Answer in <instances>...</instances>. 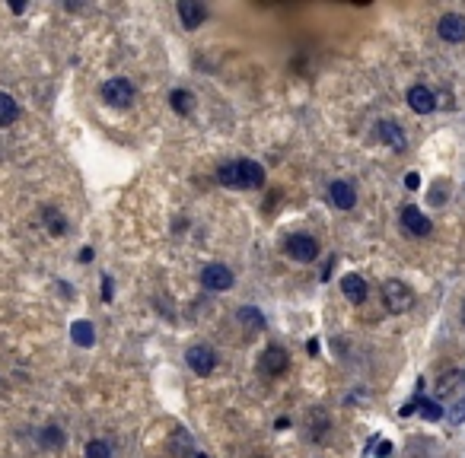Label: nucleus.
<instances>
[{"label":"nucleus","instance_id":"obj_1","mask_svg":"<svg viewBox=\"0 0 465 458\" xmlns=\"http://www.w3.org/2000/svg\"><path fill=\"white\" fill-rule=\"evenodd\" d=\"M265 169L255 159H232L224 163L217 169V182L224 188H239V191H249V188H265Z\"/></svg>","mask_w":465,"mask_h":458},{"label":"nucleus","instance_id":"obj_2","mask_svg":"<svg viewBox=\"0 0 465 458\" xmlns=\"http://www.w3.org/2000/svg\"><path fill=\"white\" fill-rule=\"evenodd\" d=\"M284 251H287V258L299 261V264H313L319 258V242L309 233H293L284 242Z\"/></svg>","mask_w":465,"mask_h":458},{"label":"nucleus","instance_id":"obj_3","mask_svg":"<svg viewBox=\"0 0 465 458\" xmlns=\"http://www.w3.org/2000/svg\"><path fill=\"white\" fill-rule=\"evenodd\" d=\"M382 302L389 306V312H408L415 306V290L405 284V280H386L382 284Z\"/></svg>","mask_w":465,"mask_h":458},{"label":"nucleus","instance_id":"obj_4","mask_svg":"<svg viewBox=\"0 0 465 458\" xmlns=\"http://www.w3.org/2000/svg\"><path fill=\"white\" fill-rule=\"evenodd\" d=\"M185 363L195 375H210L217 369V350L208 347V344H191L185 350Z\"/></svg>","mask_w":465,"mask_h":458},{"label":"nucleus","instance_id":"obj_5","mask_svg":"<svg viewBox=\"0 0 465 458\" xmlns=\"http://www.w3.org/2000/svg\"><path fill=\"white\" fill-rule=\"evenodd\" d=\"M102 99H106L112 109H125V105L134 102V86L128 83L125 76H112V80L102 83Z\"/></svg>","mask_w":465,"mask_h":458},{"label":"nucleus","instance_id":"obj_6","mask_svg":"<svg viewBox=\"0 0 465 458\" xmlns=\"http://www.w3.org/2000/svg\"><path fill=\"white\" fill-rule=\"evenodd\" d=\"M201 287L210 293H224L232 287V271L226 264H208L201 271Z\"/></svg>","mask_w":465,"mask_h":458},{"label":"nucleus","instance_id":"obj_7","mask_svg":"<svg viewBox=\"0 0 465 458\" xmlns=\"http://www.w3.org/2000/svg\"><path fill=\"white\" fill-rule=\"evenodd\" d=\"M437 35L449 45L465 42V17H459V13H443L440 23H437Z\"/></svg>","mask_w":465,"mask_h":458},{"label":"nucleus","instance_id":"obj_8","mask_svg":"<svg viewBox=\"0 0 465 458\" xmlns=\"http://www.w3.org/2000/svg\"><path fill=\"white\" fill-rule=\"evenodd\" d=\"M402 229L411 233V236H431L433 226H431V220L415 207V204H405V207H402Z\"/></svg>","mask_w":465,"mask_h":458},{"label":"nucleus","instance_id":"obj_9","mask_svg":"<svg viewBox=\"0 0 465 458\" xmlns=\"http://www.w3.org/2000/svg\"><path fill=\"white\" fill-rule=\"evenodd\" d=\"M408 109L417 112V115H431V112L437 109V96H433L424 83L411 86V90H408Z\"/></svg>","mask_w":465,"mask_h":458},{"label":"nucleus","instance_id":"obj_10","mask_svg":"<svg viewBox=\"0 0 465 458\" xmlns=\"http://www.w3.org/2000/svg\"><path fill=\"white\" fill-rule=\"evenodd\" d=\"M328 198H332V204L338 210H350L354 204H357V191H354V185L344 182V178H335V182L328 185Z\"/></svg>","mask_w":465,"mask_h":458},{"label":"nucleus","instance_id":"obj_11","mask_svg":"<svg viewBox=\"0 0 465 458\" xmlns=\"http://www.w3.org/2000/svg\"><path fill=\"white\" fill-rule=\"evenodd\" d=\"M287 366H290V357H287V350L277 347V344H271V347L261 353V373L265 375H281Z\"/></svg>","mask_w":465,"mask_h":458},{"label":"nucleus","instance_id":"obj_12","mask_svg":"<svg viewBox=\"0 0 465 458\" xmlns=\"http://www.w3.org/2000/svg\"><path fill=\"white\" fill-rule=\"evenodd\" d=\"M341 293H344L348 302L360 306V302H366V296H370V287H366V280L360 274H344L341 277Z\"/></svg>","mask_w":465,"mask_h":458},{"label":"nucleus","instance_id":"obj_13","mask_svg":"<svg viewBox=\"0 0 465 458\" xmlns=\"http://www.w3.org/2000/svg\"><path fill=\"white\" fill-rule=\"evenodd\" d=\"M376 137H379L386 147H392V150H405L408 147L405 131H402V125H395V121H379V125H376Z\"/></svg>","mask_w":465,"mask_h":458},{"label":"nucleus","instance_id":"obj_14","mask_svg":"<svg viewBox=\"0 0 465 458\" xmlns=\"http://www.w3.org/2000/svg\"><path fill=\"white\" fill-rule=\"evenodd\" d=\"M179 19H182L185 29H198L204 19H208V10L201 7V3H195V0H179Z\"/></svg>","mask_w":465,"mask_h":458},{"label":"nucleus","instance_id":"obj_15","mask_svg":"<svg viewBox=\"0 0 465 458\" xmlns=\"http://www.w3.org/2000/svg\"><path fill=\"white\" fill-rule=\"evenodd\" d=\"M17 118H19V102L10 92H0V127L17 125Z\"/></svg>","mask_w":465,"mask_h":458},{"label":"nucleus","instance_id":"obj_16","mask_svg":"<svg viewBox=\"0 0 465 458\" xmlns=\"http://www.w3.org/2000/svg\"><path fill=\"white\" fill-rule=\"evenodd\" d=\"M70 337H74L77 347H92V344H96V334H92V325L86 318H80V322L70 325Z\"/></svg>","mask_w":465,"mask_h":458},{"label":"nucleus","instance_id":"obj_17","mask_svg":"<svg viewBox=\"0 0 465 458\" xmlns=\"http://www.w3.org/2000/svg\"><path fill=\"white\" fill-rule=\"evenodd\" d=\"M169 105H172V112H179V115H191V109H195V96H191L188 90H172L169 92Z\"/></svg>","mask_w":465,"mask_h":458},{"label":"nucleus","instance_id":"obj_18","mask_svg":"<svg viewBox=\"0 0 465 458\" xmlns=\"http://www.w3.org/2000/svg\"><path fill=\"white\" fill-rule=\"evenodd\" d=\"M42 220H45V226L51 229V236H64L67 233V220L58 214V207H45L42 210Z\"/></svg>","mask_w":465,"mask_h":458},{"label":"nucleus","instance_id":"obj_19","mask_svg":"<svg viewBox=\"0 0 465 458\" xmlns=\"http://www.w3.org/2000/svg\"><path fill=\"white\" fill-rule=\"evenodd\" d=\"M242 322V325L246 328H255V331H261V328H265V315H261V312H258L255 306H242L239 309V315H236Z\"/></svg>","mask_w":465,"mask_h":458},{"label":"nucleus","instance_id":"obj_20","mask_svg":"<svg viewBox=\"0 0 465 458\" xmlns=\"http://www.w3.org/2000/svg\"><path fill=\"white\" fill-rule=\"evenodd\" d=\"M83 458H112V446L106 439H90L86 442Z\"/></svg>","mask_w":465,"mask_h":458},{"label":"nucleus","instance_id":"obj_21","mask_svg":"<svg viewBox=\"0 0 465 458\" xmlns=\"http://www.w3.org/2000/svg\"><path fill=\"white\" fill-rule=\"evenodd\" d=\"M417 408H421V417H424V420H440V417L446 414V410H443L437 401H427V398L417 401Z\"/></svg>","mask_w":465,"mask_h":458},{"label":"nucleus","instance_id":"obj_22","mask_svg":"<svg viewBox=\"0 0 465 458\" xmlns=\"http://www.w3.org/2000/svg\"><path fill=\"white\" fill-rule=\"evenodd\" d=\"M42 446L61 449V446H64V433H61L58 426H48V430H42Z\"/></svg>","mask_w":465,"mask_h":458},{"label":"nucleus","instance_id":"obj_23","mask_svg":"<svg viewBox=\"0 0 465 458\" xmlns=\"http://www.w3.org/2000/svg\"><path fill=\"white\" fill-rule=\"evenodd\" d=\"M459 379H462L459 373H449L446 379H440V385H437V392H440V395H449L453 388H456V382H459Z\"/></svg>","mask_w":465,"mask_h":458},{"label":"nucleus","instance_id":"obj_24","mask_svg":"<svg viewBox=\"0 0 465 458\" xmlns=\"http://www.w3.org/2000/svg\"><path fill=\"white\" fill-rule=\"evenodd\" d=\"M449 420H453V424H462L465 420V401H459V404H453V410H449Z\"/></svg>","mask_w":465,"mask_h":458},{"label":"nucleus","instance_id":"obj_25","mask_svg":"<svg viewBox=\"0 0 465 458\" xmlns=\"http://www.w3.org/2000/svg\"><path fill=\"white\" fill-rule=\"evenodd\" d=\"M405 185L411 188V191H415L417 185H421V175H417V172H408V175H405Z\"/></svg>","mask_w":465,"mask_h":458},{"label":"nucleus","instance_id":"obj_26","mask_svg":"<svg viewBox=\"0 0 465 458\" xmlns=\"http://www.w3.org/2000/svg\"><path fill=\"white\" fill-rule=\"evenodd\" d=\"M102 296H106V302L112 300V277H106V280H102Z\"/></svg>","mask_w":465,"mask_h":458},{"label":"nucleus","instance_id":"obj_27","mask_svg":"<svg viewBox=\"0 0 465 458\" xmlns=\"http://www.w3.org/2000/svg\"><path fill=\"white\" fill-rule=\"evenodd\" d=\"M376 455H392V442H379V449H376Z\"/></svg>","mask_w":465,"mask_h":458},{"label":"nucleus","instance_id":"obj_28","mask_svg":"<svg viewBox=\"0 0 465 458\" xmlns=\"http://www.w3.org/2000/svg\"><path fill=\"white\" fill-rule=\"evenodd\" d=\"M462 325H465V300H462Z\"/></svg>","mask_w":465,"mask_h":458},{"label":"nucleus","instance_id":"obj_29","mask_svg":"<svg viewBox=\"0 0 465 458\" xmlns=\"http://www.w3.org/2000/svg\"><path fill=\"white\" fill-rule=\"evenodd\" d=\"M198 458H204V455H198Z\"/></svg>","mask_w":465,"mask_h":458}]
</instances>
